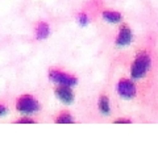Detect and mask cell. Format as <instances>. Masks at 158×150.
Wrapping results in <instances>:
<instances>
[{"mask_svg":"<svg viewBox=\"0 0 158 150\" xmlns=\"http://www.w3.org/2000/svg\"><path fill=\"white\" fill-rule=\"evenodd\" d=\"M149 67H150V57L146 53H140L132 65V70H131L132 78L133 79L144 78Z\"/></svg>","mask_w":158,"mask_h":150,"instance_id":"1","label":"cell"},{"mask_svg":"<svg viewBox=\"0 0 158 150\" xmlns=\"http://www.w3.org/2000/svg\"><path fill=\"white\" fill-rule=\"evenodd\" d=\"M16 108L20 113L25 115V116H29V115L36 113L40 107H38L37 100L33 96H31V95H23V96L17 100Z\"/></svg>","mask_w":158,"mask_h":150,"instance_id":"2","label":"cell"},{"mask_svg":"<svg viewBox=\"0 0 158 150\" xmlns=\"http://www.w3.org/2000/svg\"><path fill=\"white\" fill-rule=\"evenodd\" d=\"M49 78L50 81L54 83H58L59 86H67V87H73L77 84V78L73 75L65 74L59 70H50L49 73Z\"/></svg>","mask_w":158,"mask_h":150,"instance_id":"3","label":"cell"},{"mask_svg":"<svg viewBox=\"0 0 158 150\" xmlns=\"http://www.w3.org/2000/svg\"><path fill=\"white\" fill-rule=\"evenodd\" d=\"M117 92L121 98L124 99H132L136 95V87L131 81L128 79H123L117 84Z\"/></svg>","mask_w":158,"mask_h":150,"instance_id":"4","label":"cell"},{"mask_svg":"<svg viewBox=\"0 0 158 150\" xmlns=\"http://www.w3.org/2000/svg\"><path fill=\"white\" fill-rule=\"evenodd\" d=\"M56 95L57 98L65 104H71L74 102V94L70 87L67 86H59L56 88Z\"/></svg>","mask_w":158,"mask_h":150,"instance_id":"5","label":"cell"},{"mask_svg":"<svg viewBox=\"0 0 158 150\" xmlns=\"http://www.w3.org/2000/svg\"><path fill=\"white\" fill-rule=\"evenodd\" d=\"M132 41V32L128 27H123L118 32V36L116 38V45L117 46H127Z\"/></svg>","mask_w":158,"mask_h":150,"instance_id":"6","label":"cell"},{"mask_svg":"<svg viewBox=\"0 0 158 150\" xmlns=\"http://www.w3.org/2000/svg\"><path fill=\"white\" fill-rule=\"evenodd\" d=\"M49 33H50V28H49V25L46 23H40L36 28V38L37 40H44L49 36Z\"/></svg>","mask_w":158,"mask_h":150,"instance_id":"7","label":"cell"},{"mask_svg":"<svg viewBox=\"0 0 158 150\" xmlns=\"http://www.w3.org/2000/svg\"><path fill=\"white\" fill-rule=\"evenodd\" d=\"M103 19L108 23H118L121 21V15L115 11H104L103 12Z\"/></svg>","mask_w":158,"mask_h":150,"instance_id":"8","label":"cell"},{"mask_svg":"<svg viewBox=\"0 0 158 150\" xmlns=\"http://www.w3.org/2000/svg\"><path fill=\"white\" fill-rule=\"evenodd\" d=\"M99 109L103 115L110 113V100L107 96H100V99H99Z\"/></svg>","mask_w":158,"mask_h":150,"instance_id":"9","label":"cell"},{"mask_svg":"<svg viewBox=\"0 0 158 150\" xmlns=\"http://www.w3.org/2000/svg\"><path fill=\"white\" fill-rule=\"evenodd\" d=\"M56 121L59 123V124H71V123H74V119L71 117L70 113L63 112V113H61V115H59V116L57 117Z\"/></svg>","mask_w":158,"mask_h":150,"instance_id":"10","label":"cell"},{"mask_svg":"<svg viewBox=\"0 0 158 150\" xmlns=\"http://www.w3.org/2000/svg\"><path fill=\"white\" fill-rule=\"evenodd\" d=\"M88 21H90V19L87 17L86 13H79L78 15V23L82 25V27H86V25L88 24Z\"/></svg>","mask_w":158,"mask_h":150,"instance_id":"11","label":"cell"},{"mask_svg":"<svg viewBox=\"0 0 158 150\" xmlns=\"http://www.w3.org/2000/svg\"><path fill=\"white\" fill-rule=\"evenodd\" d=\"M7 113H8V108L6 106H2V104H0V117L6 116Z\"/></svg>","mask_w":158,"mask_h":150,"instance_id":"12","label":"cell"},{"mask_svg":"<svg viewBox=\"0 0 158 150\" xmlns=\"http://www.w3.org/2000/svg\"><path fill=\"white\" fill-rule=\"evenodd\" d=\"M19 124H33L34 121L32 119H28V117H24V119H21V120H19L17 121Z\"/></svg>","mask_w":158,"mask_h":150,"instance_id":"13","label":"cell"},{"mask_svg":"<svg viewBox=\"0 0 158 150\" xmlns=\"http://www.w3.org/2000/svg\"><path fill=\"white\" fill-rule=\"evenodd\" d=\"M116 124H121V123H124V124H128V123H132L131 120H116L115 121Z\"/></svg>","mask_w":158,"mask_h":150,"instance_id":"14","label":"cell"}]
</instances>
